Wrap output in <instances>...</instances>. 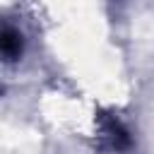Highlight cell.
Returning a JSON list of instances; mask_svg holds the SVG:
<instances>
[{"instance_id": "obj_1", "label": "cell", "mask_w": 154, "mask_h": 154, "mask_svg": "<svg viewBox=\"0 0 154 154\" xmlns=\"http://www.w3.org/2000/svg\"><path fill=\"white\" fill-rule=\"evenodd\" d=\"M0 53L5 55V58H17L19 53H22V36L17 34V31H12V29H5V31H0Z\"/></svg>"}]
</instances>
